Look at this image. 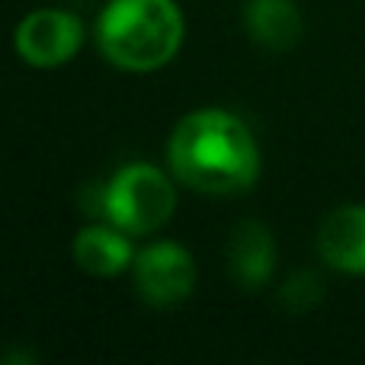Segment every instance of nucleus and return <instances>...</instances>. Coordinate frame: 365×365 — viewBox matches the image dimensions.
I'll return each mask as SVG.
<instances>
[{
    "instance_id": "nucleus-7",
    "label": "nucleus",
    "mask_w": 365,
    "mask_h": 365,
    "mask_svg": "<svg viewBox=\"0 0 365 365\" xmlns=\"http://www.w3.org/2000/svg\"><path fill=\"white\" fill-rule=\"evenodd\" d=\"M231 272L244 289H259L266 279L272 276V263H276V244L266 225L259 221H240L231 234Z\"/></svg>"
},
{
    "instance_id": "nucleus-4",
    "label": "nucleus",
    "mask_w": 365,
    "mask_h": 365,
    "mask_svg": "<svg viewBox=\"0 0 365 365\" xmlns=\"http://www.w3.org/2000/svg\"><path fill=\"white\" fill-rule=\"evenodd\" d=\"M83 42V26L64 10H36L16 26V55L32 68H58L71 61Z\"/></svg>"
},
{
    "instance_id": "nucleus-5",
    "label": "nucleus",
    "mask_w": 365,
    "mask_h": 365,
    "mask_svg": "<svg viewBox=\"0 0 365 365\" xmlns=\"http://www.w3.org/2000/svg\"><path fill=\"white\" fill-rule=\"evenodd\" d=\"M135 285L141 298L154 308L180 304L195 285V266L182 247L177 244H154L135 263Z\"/></svg>"
},
{
    "instance_id": "nucleus-9",
    "label": "nucleus",
    "mask_w": 365,
    "mask_h": 365,
    "mask_svg": "<svg viewBox=\"0 0 365 365\" xmlns=\"http://www.w3.org/2000/svg\"><path fill=\"white\" fill-rule=\"evenodd\" d=\"M74 259L90 276H115L132 263V247L113 227H83L74 240Z\"/></svg>"
},
{
    "instance_id": "nucleus-6",
    "label": "nucleus",
    "mask_w": 365,
    "mask_h": 365,
    "mask_svg": "<svg viewBox=\"0 0 365 365\" xmlns=\"http://www.w3.org/2000/svg\"><path fill=\"white\" fill-rule=\"evenodd\" d=\"M317 250L334 269L365 272V205H343L324 218L317 231Z\"/></svg>"
},
{
    "instance_id": "nucleus-8",
    "label": "nucleus",
    "mask_w": 365,
    "mask_h": 365,
    "mask_svg": "<svg viewBox=\"0 0 365 365\" xmlns=\"http://www.w3.org/2000/svg\"><path fill=\"white\" fill-rule=\"evenodd\" d=\"M244 23L250 38L272 51L292 48L302 38V13L292 0H247Z\"/></svg>"
},
{
    "instance_id": "nucleus-1",
    "label": "nucleus",
    "mask_w": 365,
    "mask_h": 365,
    "mask_svg": "<svg viewBox=\"0 0 365 365\" xmlns=\"http://www.w3.org/2000/svg\"><path fill=\"white\" fill-rule=\"evenodd\" d=\"M167 158L186 186L212 195L244 192L259 177V151L250 128L218 109L186 115L173 128Z\"/></svg>"
},
{
    "instance_id": "nucleus-2",
    "label": "nucleus",
    "mask_w": 365,
    "mask_h": 365,
    "mask_svg": "<svg viewBox=\"0 0 365 365\" xmlns=\"http://www.w3.org/2000/svg\"><path fill=\"white\" fill-rule=\"evenodd\" d=\"M96 36L115 68L158 71L180 51L182 13L173 0H109Z\"/></svg>"
},
{
    "instance_id": "nucleus-3",
    "label": "nucleus",
    "mask_w": 365,
    "mask_h": 365,
    "mask_svg": "<svg viewBox=\"0 0 365 365\" xmlns=\"http://www.w3.org/2000/svg\"><path fill=\"white\" fill-rule=\"evenodd\" d=\"M177 208L173 182L148 164H132L119 170L106 189H103V212L119 231L148 234L170 221Z\"/></svg>"
}]
</instances>
